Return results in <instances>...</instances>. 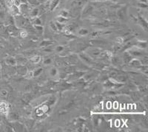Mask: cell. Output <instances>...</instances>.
<instances>
[{
    "label": "cell",
    "instance_id": "1",
    "mask_svg": "<svg viewBox=\"0 0 148 132\" xmlns=\"http://www.w3.org/2000/svg\"><path fill=\"white\" fill-rule=\"evenodd\" d=\"M80 58L82 59V60L88 64H92V60L89 55H86V54H81L80 55Z\"/></svg>",
    "mask_w": 148,
    "mask_h": 132
},
{
    "label": "cell",
    "instance_id": "2",
    "mask_svg": "<svg viewBox=\"0 0 148 132\" xmlns=\"http://www.w3.org/2000/svg\"><path fill=\"white\" fill-rule=\"evenodd\" d=\"M130 54L131 56H143L145 54H144L143 51L139 50H130Z\"/></svg>",
    "mask_w": 148,
    "mask_h": 132
},
{
    "label": "cell",
    "instance_id": "3",
    "mask_svg": "<svg viewBox=\"0 0 148 132\" xmlns=\"http://www.w3.org/2000/svg\"><path fill=\"white\" fill-rule=\"evenodd\" d=\"M92 7L91 5H88L87 7L84 8V10H83V13H82V16L86 17L88 16L89 14H90L92 11Z\"/></svg>",
    "mask_w": 148,
    "mask_h": 132
},
{
    "label": "cell",
    "instance_id": "4",
    "mask_svg": "<svg viewBox=\"0 0 148 132\" xmlns=\"http://www.w3.org/2000/svg\"><path fill=\"white\" fill-rule=\"evenodd\" d=\"M101 53V51L97 48L92 49V50H90V55L92 57H99V55Z\"/></svg>",
    "mask_w": 148,
    "mask_h": 132
},
{
    "label": "cell",
    "instance_id": "5",
    "mask_svg": "<svg viewBox=\"0 0 148 132\" xmlns=\"http://www.w3.org/2000/svg\"><path fill=\"white\" fill-rule=\"evenodd\" d=\"M129 64L130 66H132V67H137V68H138L140 66L142 65L141 62L139 60H138V59H133V60H131L129 62Z\"/></svg>",
    "mask_w": 148,
    "mask_h": 132
},
{
    "label": "cell",
    "instance_id": "6",
    "mask_svg": "<svg viewBox=\"0 0 148 132\" xmlns=\"http://www.w3.org/2000/svg\"><path fill=\"white\" fill-rule=\"evenodd\" d=\"M123 57H124V61L126 64H129V62L132 60V56L129 52H125L123 55Z\"/></svg>",
    "mask_w": 148,
    "mask_h": 132
},
{
    "label": "cell",
    "instance_id": "7",
    "mask_svg": "<svg viewBox=\"0 0 148 132\" xmlns=\"http://www.w3.org/2000/svg\"><path fill=\"white\" fill-rule=\"evenodd\" d=\"M17 69H18L17 70L18 73L21 75H25L26 74V72H27V69L25 67H23V66H18Z\"/></svg>",
    "mask_w": 148,
    "mask_h": 132
},
{
    "label": "cell",
    "instance_id": "8",
    "mask_svg": "<svg viewBox=\"0 0 148 132\" xmlns=\"http://www.w3.org/2000/svg\"><path fill=\"white\" fill-rule=\"evenodd\" d=\"M125 14H126V7L125 8L123 7V8H121V10H119L118 11V16L121 19H123V18H125Z\"/></svg>",
    "mask_w": 148,
    "mask_h": 132
},
{
    "label": "cell",
    "instance_id": "9",
    "mask_svg": "<svg viewBox=\"0 0 148 132\" xmlns=\"http://www.w3.org/2000/svg\"><path fill=\"white\" fill-rule=\"evenodd\" d=\"M112 63L116 66H121V60L119 57H114L112 59Z\"/></svg>",
    "mask_w": 148,
    "mask_h": 132
},
{
    "label": "cell",
    "instance_id": "10",
    "mask_svg": "<svg viewBox=\"0 0 148 132\" xmlns=\"http://www.w3.org/2000/svg\"><path fill=\"white\" fill-rule=\"evenodd\" d=\"M8 111V106L7 104L5 103H0V113H5V112Z\"/></svg>",
    "mask_w": 148,
    "mask_h": 132
},
{
    "label": "cell",
    "instance_id": "11",
    "mask_svg": "<svg viewBox=\"0 0 148 132\" xmlns=\"http://www.w3.org/2000/svg\"><path fill=\"white\" fill-rule=\"evenodd\" d=\"M119 74V71L117 69H110L108 73V75H109L110 78H115L116 76H117Z\"/></svg>",
    "mask_w": 148,
    "mask_h": 132
},
{
    "label": "cell",
    "instance_id": "12",
    "mask_svg": "<svg viewBox=\"0 0 148 132\" xmlns=\"http://www.w3.org/2000/svg\"><path fill=\"white\" fill-rule=\"evenodd\" d=\"M42 70H43L42 68H38L36 69H35V70L33 72V76H34V77H37V76H39V75L42 72Z\"/></svg>",
    "mask_w": 148,
    "mask_h": 132
},
{
    "label": "cell",
    "instance_id": "13",
    "mask_svg": "<svg viewBox=\"0 0 148 132\" xmlns=\"http://www.w3.org/2000/svg\"><path fill=\"white\" fill-rule=\"evenodd\" d=\"M49 73H50V75H51V76L54 77V76H56V75H57V69H56V67H52V68L50 69V71H49Z\"/></svg>",
    "mask_w": 148,
    "mask_h": 132
},
{
    "label": "cell",
    "instance_id": "14",
    "mask_svg": "<svg viewBox=\"0 0 148 132\" xmlns=\"http://www.w3.org/2000/svg\"><path fill=\"white\" fill-rule=\"evenodd\" d=\"M38 14H39V9L34 8L33 9L32 11L30 12V16L33 17V18H35V17L37 16Z\"/></svg>",
    "mask_w": 148,
    "mask_h": 132
},
{
    "label": "cell",
    "instance_id": "15",
    "mask_svg": "<svg viewBox=\"0 0 148 132\" xmlns=\"http://www.w3.org/2000/svg\"><path fill=\"white\" fill-rule=\"evenodd\" d=\"M86 2H87V0H77L74 2L73 5H75L76 6H82L83 5L85 4Z\"/></svg>",
    "mask_w": 148,
    "mask_h": 132
},
{
    "label": "cell",
    "instance_id": "16",
    "mask_svg": "<svg viewBox=\"0 0 148 132\" xmlns=\"http://www.w3.org/2000/svg\"><path fill=\"white\" fill-rule=\"evenodd\" d=\"M6 62L8 64H10V65H15L16 64V60L14 59V58H10V59H8L6 61Z\"/></svg>",
    "mask_w": 148,
    "mask_h": 132
},
{
    "label": "cell",
    "instance_id": "17",
    "mask_svg": "<svg viewBox=\"0 0 148 132\" xmlns=\"http://www.w3.org/2000/svg\"><path fill=\"white\" fill-rule=\"evenodd\" d=\"M52 42H49V41H44V42H42V43L40 44V46H42V47H48V46H50V45H51V44H52Z\"/></svg>",
    "mask_w": 148,
    "mask_h": 132
},
{
    "label": "cell",
    "instance_id": "18",
    "mask_svg": "<svg viewBox=\"0 0 148 132\" xmlns=\"http://www.w3.org/2000/svg\"><path fill=\"white\" fill-rule=\"evenodd\" d=\"M79 33L82 35H86L89 33V31L88 30H86V29H81V30H79Z\"/></svg>",
    "mask_w": 148,
    "mask_h": 132
},
{
    "label": "cell",
    "instance_id": "19",
    "mask_svg": "<svg viewBox=\"0 0 148 132\" xmlns=\"http://www.w3.org/2000/svg\"><path fill=\"white\" fill-rule=\"evenodd\" d=\"M58 4H59V0H53V2L51 3V10H52L53 9L55 8Z\"/></svg>",
    "mask_w": 148,
    "mask_h": 132
},
{
    "label": "cell",
    "instance_id": "20",
    "mask_svg": "<svg viewBox=\"0 0 148 132\" xmlns=\"http://www.w3.org/2000/svg\"><path fill=\"white\" fill-rule=\"evenodd\" d=\"M139 20H140V22H142V24H143L144 27H145V30H147V23L146 21H145V19H144V18H142V17H141V16H139Z\"/></svg>",
    "mask_w": 148,
    "mask_h": 132
},
{
    "label": "cell",
    "instance_id": "21",
    "mask_svg": "<svg viewBox=\"0 0 148 132\" xmlns=\"http://www.w3.org/2000/svg\"><path fill=\"white\" fill-rule=\"evenodd\" d=\"M138 46L140 47V48L145 49V48H146L147 46V42H139V43H138Z\"/></svg>",
    "mask_w": 148,
    "mask_h": 132
},
{
    "label": "cell",
    "instance_id": "22",
    "mask_svg": "<svg viewBox=\"0 0 148 132\" xmlns=\"http://www.w3.org/2000/svg\"><path fill=\"white\" fill-rule=\"evenodd\" d=\"M64 47H63V46H57V47H56L55 50H56V52H62L63 50H64Z\"/></svg>",
    "mask_w": 148,
    "mask_h": 132
},
{
    "label": "cell",
    "instance_id": "23",
    "mask_svg": "<svg viewBox=\"0 0 148 132\" xmlns=\"http://www.w3.org/2000/svg\"><path fill=\"white\" fill-rule=\"evenodd\" d=\"M39 61H40V57H39V56H35V57H34L31 59V61H32L33 63H34V64H36V63H38Z\"/></svg>",
    "mask_w": 148,
    "mask_h": 132
},
{
    "label": "cell",
    "instance_id": "24",
    "mask_svg": "<svg viewBox=\"0 0 148 132\" xmlns=\"http://www.w3.org/2000/svg\"><path fill=\"white\" fill-rule=\"evenodd\" d=\"M8 94V92L6 90H1V91H0V96H1V97H7Z\"/></svg>",
    "mask_w": 148,
    "mask_h": 132
},
{
    "label": "cell",
    "instance_id": "25",
    "mask_svg": "<svg viewBox=\"0 0 148 132\" xmlns=\"http://www.w3.org/2000/svg\"><path fill=\"white\" fill-rule=\"evenodd\" d=\"M52 63V59L51 58H46L44 60V64L45 65H47V64H51Z\"/></svg>",
    "mask_w": 148,
    "mask_h": 132
},
{
    "label": "cell",
    "instance_id": "26",
    "mask_svg": "<svg viewBox=\"0 0 148 132\" xmlns=\"http://www.w3.org/2000/svg\"><path fill=\"white\" fill-rule=\"evenodd\" d=\"M34 24H36V25H41V23H42V22H41V20L39 19V18H37V17H35L34 19Z\"/></svg>",
    "mask_w": 148,
    "mask_h": 132
},
{
    "label": "cell",
    "instance_id": "27",
    "mask_svg": "<svg viewBox=\"0 0 148 132\" xmlns=\"http://www.w3.org/2000/svg\"><path fill=\"white\" fill-rule=\"evenodd\" d=\"M35 28L40 33H42L43 31V27L41 25H35Z\"/></svg>",
    "mask_w": 148,
    "mask_h": 132
},
{
    "label": "cell",
    "instance_id": "28",
    "mask_svg": "<svg viewBox=\"0 0 148 132\" xmlns=\"http://www.w3.org/2000/svg\"><path fill=\"white\" fill-rule=\"evenodd\" d=\"M65 21H66V19L64 17L61 16V17H59V18H57V22H59V23H62V22H65Z\"/></svg>",
    "mask_w": 148,
    "mask_h": 132
},
{
    "label": "cell",
    "instance_id": "29",
    "mask_svg": "<svg viewBox=\"0 0 148 132\" xmlns=\"http://www.w3.org/2000/svg\"><path fill=\"white\" fill-rule=\"evenodd\" d=\"M68 12L67 11V10H62V13H61V16L62 17H67V16H68Z\"/></svg>",
    "mask_w": 148,
    "mask_h": 132
},
{
    "label": "cell",
    "instance_id": "30",
    "mask_svg": "<svg viewBox=\"0 0 148 132\" xmlns=\"http://www.w3.org/2000/svg\"><path fill=\"white\" fill-rule=\"evenodd\" d=\"M140 88H141V89H141V92H147L146 86H141Z\"/></svg>",
    "mask_w": 148,
    "mask_h": 132
},
{
    "label": "cell",
    "instance_id": "31",
    "mask_svg": "<svg viewBox=\"0 0 148 132\" xmlns=\"http://www.w3.org/2000/svg\"><path fill=\"white\" fill-rule=\"evenodd\" d=\"M21 35H22V36H26V33L25 32L22 33H21Z\"/></svg>",
    "mask_w": 148,
    "mask_h": 132
}]
</instances>
